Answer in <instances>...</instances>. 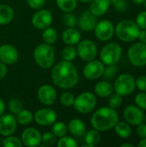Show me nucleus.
I'll list each match as a JSON object with an SVG mask.
<instances>
[{
    "label": "nucleus",
    "mask_w": 146,
    "mask_h": 147,
    "mask_svg": "<svg viewBox=\"0 0 146 147\" xmlns=\"http://www.w3.org/2000/svg\"><path fill=\"white\" fill-rule=\"evenodd\" d=\"M52 83L61 89H71L78 82V71L77 67L71 62L62 60L58 62L52 70Z\"/></svg>",
    "instance_id": "1"
},
{
    "label": "nucleus",
    "mask_w": 146,
    "mask_h": 147,
    "mask_svg": "<svg viewBox=\"0 0 146 147\" xmlns=\"http://www.w3.org/2000/svg\"><path fill=\"white\" fill-rule=\"evenodd\" d=\"M118 121L119 115L114 109L102 107L93 114L90 122L94 129L99 132H104L114 128Z\"/></svg>",
    "instance_id": "2"
},
{
    "label": "nucleus",
    "mask_w": 146,
    "mask_h": 147,
    "mask_svg": "<svg viewBox=\"0 0 146 147\" xmlns=\"http://www.w3.org/2000/svg\"><path fill=\"white\" fill-rule=\"evenodd\" d=\"M33 56L37 65L42 69L51 68L54 65L55 52L50 44L44 43L38 45L34 50Z\"/></svg>",
    "instance_id": "3"
},
{
    "label": "nucleus",
    "mask_w": 146,
    "mask_h": 147,
    "mask_svg": "<svg viewBox=\"0 0 146 147\" xmlns=\"http://www.w3.org/2000/svg\"><path fill=\"white\" fill-rule=\"evenodd\" d=\"M140 28L138 24L132 20L120 21L115 28V34L117 37L125 42H132L138 39Z\"/></svg>",
    "instance_id": "4"
},
{
    "label": "nucleus",
    "mask_w": 146,
    "mask_h": 147,
    "mask_svg": "<svg viewBox=\"0 0 146 147\" xmlns=\"http://www.w3.org/2000/svg\"><path fill=\"white\" fill-rule=\"evenodd\" d=\"M97 99L96 96L89 91H85L75 97L73 107L80 114H89L96 106Z\"/></svg>",
    "instance_id": "5"
},
{
    "label": "nucleus",
    "mask_w": 146,
    "mask_h": 147,
    "mask_svg": "<svg viewBox=\"0 0 146 147\" xmlns=\"http://www.w3.org/2000/svg\"><path fill=\"white\" fill-rule=\"evenodd\" d=\"M122 54V48L121 47L115 42H111L106 44L101 53H100V58L101 61L104 65H114L116 64Z\"/></svg>",
    "instance_id": "6"
},
{
    "label": "nucleus",
    "mask_w": 146,
    "mask_h": 147,
    "mask_svg": "<svg viewBox=\"0 0 146 147\" xmlns=\"http://www.w3.org/2000/svg\"><path fill=\"white\" fill-rule=\"evenodd\" d=\"M135 87H136L135 79L131 74L128 73H124L120 75L115 79L114 84V91L122 96L131 95L134 91Z\"/></svg>",
    "instance_id": "7"
},
{
    "label": "nucleus",
    "mask_w": 146,
    "mask_h": 147,
    "mask_svg": "<svg viewBox=\"0 0 146 147\" xmlns=\"http://www.w3.org/2000/svg\"><path fill=\"white\" fill-rule=\"evenodd\" d=\"M129 61L135 66L142 67L146 65V44L137 42L130 47L127 52Z\"/></svg>",
    "instance_id": "8"
},
{
    "label": "nucleus",
    "mask_w": 146,
    "mask_h": 147,
    "mask_svg": "<svg viewBox=\"0 0 146 147\" xmlns=\"http://www.w3.org/2000/svg\"><path fill=\"white\" fill-rule=\"evenodd\" d=\"M97 51L96 43L90 40H83L77 43V53L84 61L88 62L95 59L97 55Z\"/></svg>",
    "instance_id": "9"
},
{
    "label": "nucleus",
    "mask_w": 146,
    "mask_h": 147,
    "mask_svg": "<svg viewBox=\"0 0 146 147\" xmlns=\"http://www.w3.org/2000/svg\"><path fill=\"white\" fill-rule=\"evenodd\" d=\"M94 31L98 40L102 41H108L113 37L114 34V28L110 21L102 20L100 22H97Z\"/></svg>",
    "instance_id": "10"
},
{
    "label": "nucleus",
    "mask_w": 146,
    "mask_h": 147,
    "mask_svg": "<svg viewBox=\"0 0 146 147\" xmlns=\"http://www.w3.org/2000/svg\"><path fill=\"white\" fill-rule=\"evenodd\" d=\"M104 64L100 60H90L84 65L83 72L84 77L89 80H96L103 75Z\"/></svg>",
    "instance_id": "11"
},
{
    "label": "nucleus",
    "mask_w": 146,
    "mask_h": 147,
    "mask_svg": "<svg viewBox=\"0 0 146 147\" xmlns=\"http://www.w3.org/2000/svg\"><path fill=\"white\" fill-rule=\"evenodd\" d=\"M52 22V15L47 9L37 10L32 16V25L37 29H44L51 25Z\"/></svg>",
    "instance_id": "12"
},
{
    "label": "nucleus",
    "mask_w": 146,
    "mask_h": 147,
    "mask_svg": "<svg viewBox=\"0 0 146 147\" xmlns=\"http://www.w3.org/2000/svg\"><path fill=\"white\" fill-rule=\"evenodd\" d=\"M37 96L40 102L45 106H50L57 101V92L55 89L49 84L41 85L37 91Z\"/></svg>",
    "instance_id": "13"
},
{
    "label": "nucleus",
    "mask_w": 146,
    "mask_h": 147,
    "mask_svg": "<svg viewBox=\"0 0 146 147\" xmlns=\"http://www.w3.org/2000/svg\"><path fill=\"white\" fill-rule=\"evenodd\" d=\"M57 113L54 109L49 108H43L39 109L34 115L36 123L40 126L52 125L57 120Z\"/></svg>",
    "instance_id": "14"
},
{
    "label": "nucleus",
    "mask_w": 146,
    "mask_h": 147,
    "mask_svg": "<svg viewBox=\"0 0 146 147\" xmlns=\"http://www.w3.org/2000/svg\"><path fill=\"white\" fill-rule=\"evenodd\" d=\"M124 118L127 123L138 126L145 121V115L140 108L134 105H129L124 109Z\"/></svg>",
    "instance_id": "15"
},
{
    "label": "nucleus",
    "mask_w": 146,
    "mask_h": 147,
    "mask_svg": "<svg viewBox=\"0 0 146 147\" xmlns=\"http://www.w3.org/2000/svg\"><path fill=\"white\" fill-rule=\"evenodd\" d=\"M17 127V121L13 115L7 114L0 116V135L6 137L12 135Z\"/></svg>",
    "instance_id": "16"
},
{
    "label": "nucleus",
    "mask_w": 146,
    "mask_h": 147,
    "mask_svg": "<svg viewBox=\"0 0 146 147\" xmlns=\"http://www.w3.org/2000/svg\"><path fill=\"white\" fill-rule=\"evenodd\" d=\"M22 145L27 147H34L40 146L41 143V134L39 130L34 127H28L24 129L22 134Z\"/></svg>",
    "instance_id": "17"
},
{
    "label": "nucleus",
    "mask_w": 146,
    "mask_h": 147,
    "mask_svg": "<svg viewBox=\"0 0 146 147\" xmlns=\"http://www.w3.org/2000/svg\"><path fill=\"white\" fill-rule=\"evenodd\" d=\"M17 49L10 44L0 46V61L4 65H13L18 59Z\"/></svg>",
    "instance_id": "18"
},
{
    "label": "nucleus",
    "mask_w": 146,
    "mask_h": 147,
    "mask_svg": "<svg viewBox=\"0 0 146 147\" xmlns=\"http://www.w3.org/2000/svg\"><path fill=\"white\" fill-rule=\"evenodd\" d=\"M97 23V16H95L90 10H86L81 14L78 20L79 28L84 32L94 30Z\"/></svg>",
    "instance_id": "19"
},
{
    "label": "nucleus",
    "mask_w": 146,
    "mask_h": 147,
    "mask_svg": "<svg viewBox=\"0 0 146 147\" xmlns=\"http://www.w3.org/2000/svg\"><path fill=\"white\" fill-rule=\"evenodd\" d=\"M68 131L75 137L84 136L86 133V126L83 121L77 118L71 119L67 125Z\"/></svg>",
    "instance_id": "20"
},
{
    "label": "nucleus",
    "mask_w": 146,
    "mask_h": 147,
    "mask_svg": "<svg viewBox=\"0 0 146 147\" xmlns=\"http://www.w3.org/2000/svg\"><path fill=\"white\" fill-rule=\"evenodd\" d=\"M63 41L69 46L77 45L81 40V34L74 28H67L62 34Z\"/></svg>",
    "instance_id": "21"
},
{
    "label": "nucleus",
    "mask_w": 146,
    "mask_h": 147,
    "mask_svg": "<svg viewBox=\"0 0 146 147\" xmlns=\"http://www.w3.org/2000/svg\"><path fill=\"white\" fill-rule=\"evenodd\" d=\"M110 0H93L90 4V11L96 16H103L110 7Z\"/></svg>",
    "instance_id": "22"
},
{
    "label": "nucleus",
    "mask_w": 146,
    "mask_h": 147,
    "mask_svg": "<svg viewBox=\"0 0 146 147\" xmlns=\"http://www.w3.org/2000/svg\"><path fill=\"white\" fill-rule=\"evenodd\" d=\"M95 92L100 97H108L114 92V86L108 81H100L95 86Z\"/></svg>",
    "instance_id": "23"
},
{
    "label": "nucleus",
    "mask_w": 146,
    "mask_h": 147,
    "mask_svg": "<svg viewBox=\"0 0 146 147\" xmlns=\"http://www.w3.org/2000/svg\"><path fill=\"white\" fill-rule=\"evenodd\" d=\"M13 9L7 4H0V25L9 23L14 18Z\"/></svg>",
    "instance_id": "24"
},
{
    "label": "nucleus",
    "mask_w": 146,
    "mask_h": 147,
    "mask_svg": "<svg viewBox=\"0 0 146 147\" xmlns=\"http://www.w3.org/2000/svg\"><path fill=\"white\" fill-rule=\"evenodd\" d=\"M114 130L116 134L122 138V139H127L132 135V128L129 126V123L127 122H124V121H120V122H117L114 126Z\"/></svg>",
    "instance_id": "25"
},
{
    "label": "nucleus",
    "mask_w": 146,
    "mask_h": 147,
    "mask_svg": "<svg viewBox=\"0 0 146 147\" xmlns=\"http://www.w3.org/2000/svg\"><path fill=\"white\" fill-rule=\"evenodd\" d=\"M84 140L86 143V146L94 147L97 146L101 140V135L99 131L96 129L88 131L84 134Z\"/></svg>",
    "instance_id": "26"
},
{
    "label": "nucleus",
    "mask_w": 146,
    "mask_h": 147,
    "mask_svg": "<svg viewBox=\"0 0 146 147\" xmlns=\"http://www.w3.org/2000/svg\"><path fill=\"white\" fill-rule=\"evenodd\" d=\"M41 36H42L44 42L46 44H50V45L53 44L58 40L57 30L54 28H52L50 26L43 29Z\"/></svg>",
    "instance_id": "27"
},
{
    "label": "nucleus",
    "mask_w": 146,
    "mask_h": 147,
    "mask_svg": "<svg viewBox=\"0 0 146 147\" xmlns=\"http://www.w3.org/2000/svg\"><path fill=\"white\" fill-rule=\"evenodd\" d=\"M15 119L18 124L22 126H27L30 124L34 120V115L31 111L28 109H22L18 114H16Z\"/></svg>",
    "instance_id": "28"
},
{
    "label": "nucleus",
    "mask_w": 146,
    "mask_h": 147,
    "mask_svg": "<svg viewBox=\"0 0 146 147\" xmlns=\"http://www.w3.org/2000/svg\"><path fill=\"white\" fill-rule=\"evenodd\" d=\"M59 9L64 12H72L77 5V0H56Z\"/></svg>",
    "instance_id": "29"
},
{
    "label": "nucleus",
    "mask_w": 146,
    "mask_h": 147,
    "mask_svg": "<svg viewBox=\"0 0 146 147\" xmlns=\"http://www.w3.org/2000/svg\"><path fill=\"white\" fill-rule=\"evenodd\" d=\"M52 132L56 135L57 138H60V137L66 135V134L68 132V128H67V126L65 125V123H64L62 121H55L52 124Z\"/></svg>",
    "instance_id": "30"
},
{
    "label": "nucleus",
    "mask_w": 146,
    "mask_h": 147,
    "mask_svg": "<svg viewBox=\"0 0 146 147\" xmlns=\"http://www.w3.org/2000/svg\"><path fill=\"white\" fill-rule=\"evenodd\" d=\"M62 58L64 60L66 61H72L75 59L77 56V49L73 46L67 45L63 50H62Z\"/></svg>",
    "instance_id": "31"
},
{
    "label": "nucleus",
    "mask_w": 146,
    "mask_h": 147,
    "mask_svg": "<svg viewBox=\"0 0 146 147\" xmlns=\"http://www.w3.org/2000/svg\"><path fill=\"white\" fill-rule=\"evenodd\" d=\"M74 101H75V96L71 92H65V93L61 94V96L59 97L60 103L66 108L73 107Z\"/></svg>",
    "instance_id": "32"
},
{
    "label": "nucleus",
    "mask_w": 146,
    "mask_h": 147,
    "mask_svg": "<svg viewBox=\"0 0 146 147\" xmlns=\"http://www.w3.org/2000/svg\"><path fill=\"white\" fill-rule=\"evenodd\" d=\"M57 146L59 147H77V142L74 138L65 135L59 138L57 142Z\"/></svg>",
    "instance_id": "33"
},
{
    "label": "nucleus",
    "mask_w": 146,
    "mask_h": 147,
    "mask_svg": "<svg viewBox=\"0 0 146 147\" xmlns=\"http://www.w3.org/2000/svg\"><path fill=\"white\" fill-rule=\"evenodd\" d=\"M3 146L4 147H22V142L17 137L9 135L6 136L4 140H3Z\"/></svg>",
    "instance_id": "34"
},
{
    "label": "nucleus",
    "mask_w": 146,
    "mask_h": 147,
    "mask_svg": "<svg viewBox=\"0 0 146 147\" xmlns=\"http://www.w3.org/2000/svg\"><path fill=\"white\" fill-rule=\"evenodd\" d=\"M118 72V67L117 65H108L106 68H104L103 75L104 78L108 80H112L116 77V74Z\"/></svg>",
    "instance_id": "35"
},
{
    "label": "nucleus",
    "mask_w": 146,
    "mask_h": 147,
    "mask_svg": "<svg viewBox=\"0 0 146 147\" xmlns=\"http://www.w3.org/2000/svg\"><path fill=\"white\" fill-rule=\"evenodd\" d=\"M9 111L14 114L16 115L18 114L21 110L23 109V106H22V102L16 98H13L9 102Z\"/></svg>",
    "instance_id": "36"
},
{
    "label": "nucleus",
    "mask_w": 146,
    "mask_h": 147,
    "mask_svg": "<svg viewBox=\"0 0 146 147\" xmlns=\"http://www.w3.org/2000/svg\"><path fill=\"white\" fill-rule=\"evenodd\" d=\"M62 22L64 25L67 28H74L77 24L76 16L71 14V12H65V14L62 17Z\"/></svg>",
    "instance_id": "37"
},
{
    "label": "nucleus",
    "mask_w": 146,
    "mask_h": 147,
    "mask_svg": "<svg viewBox=\"0 0 146 147\" xmlns=\"http://www.w3.org/2000/svg\"><path fill=\"white\" fill-rule=\"evenodd\" d=\"M122 96L115 93V94H112L109 96V99H108V106L112 109H117L119 108L121 104H122Z\"/></svg>",
    "instance_id": "38"
},
{
    "label": "nucleus",
    "mask_w": 146,
    "mask_h": 147,
    "mask_svg": "<svg viewBox=\"0 0 146 147\" xmlns=\"http://www.w3.org/2000/svg\"><path fill=\"white\" fill-rule=\"evenodd\" d=\"M57 141V137L56 135L52 132H47L45 133L42 136H41V142L47 146H53Z\"/></svg>",
    "instance_id": "39"
},
{
    "label": "nucleus",
    "mask_w": 146,
    "mask_h": 147,
    "mask_svg": "<svg viewBox=\"0 0 146 147\" xmlns=\"http://www.w3.org/2000/svg\"><path fill=\"white\" fill-rule=\"evenodd\" d=\"M135 103L141 109H146V91L139 93L136 96Z\"/></svg>",
    "instance_id": "40"
},
{
    "label": "nucleus",
    "mask_w": 146,
    "mask_h": 147,
    "mask_svg": "<svg viewBox=\"0 0 146 147\" xmlns=\"http://www.w3.org/2000/svg\"><path fill=\"white\" fill-rule=\"evenodd\" d=\"M110 3H112L114 8L120 12L126 11L128 7L126 0H110Z\"/></svg>",
    "instance_id": "41"
},
{
    "label": "nucleus",
    "mask_w": 146,
    "mask_h": 147,
    "mask_svg": "<svg viewBox=\"0 0 146 147\" xmlns=\"http://www.w3.org/2000/svg\"><path fill=\"white\" fill-rule=\"evenodd\" d=\"M136 23L141 29H146V11L140 12L136 19Z\"/></svg>",
    "instance_id": "42"
},
{
    "label": "nucleus",
    "mask_w": 146,
    "mask_h": 147,
    "mask_svg": "<svg viewBox=\"0 0 146 147\" xmlns=\"http://www.w3.org/2000/svg\"><path fill=\"white\" fill-rule=\"evenodd\" d=\"M46 2V0H27V3L28 4V6L34 9H41L45 5Z\"/></svg>",
    "instance_id": "43"
},
{
    "label": "nucleus",
    "mask_w": 146,
    "mask_h": 147,
    "mask_svg": "<svg viewBox=\"0 0 146 147\" xmlns=\"http://www.w3.org/2000/svg\"><path fill=\"white\" fill-rule=\"evenodd\" d=\"M136 86L141 91H146V76H140L135 81Z\"/></svg>",
    "instance_id": "44"
},
{
    "label": "nucleus",
    "mask_w": 146,
    "mask_h": 147,
    "mask_svg": "<svg viewBox=\"0 0 146 147\" xmlns=\"http://www.w3.org/2000/svg\"><path fill=\"white\" fill-rule=\"evenodd\" d=\"M137 134L140 139H145L146 138V124H144L143 122L139 124L137 127Z\"/></svg>",
    "instance_id": "45"
},
{
    "label": "nucleus",
    "mask_w": 146,
    "mask_h": 147,
    "mask_svg": "<svg viewBox=\"0 0 146 147\" xmlns=\"http://www.w3.org/2000/svg\"><path fill=\"white\" fill-rule=\"evenodd\" d=\"M7 74V67L6 65H4L3 63H2L0 61V80L3 79Z\"/></svg>",
    "instance_id": "46"
},
{
    "label": "nucleus",
    "mask_w": 146,
    "mask_h": 147,
    "mask_svg": "<svg viewBox=\"0 0 146 147\" xmlns=\"http://www.w3.org/2000/svg\"><path fill=\"white\" fill-rule=\"evenodd\" d=\"M138 39L140 40V42L146 44V29H143V30L139 31Z\"/></svg>",
    "instance_id": "47"
},
{
    "label": "nucleus",
    "mask_w": 146,
    "mask_h": 147,
    "mask_svg": "<svg viewBox=\"0 0 146 147\" xmlns=\"http://www.w3.org/2000/svg\"><path fill=\"white\" fill-rule=\"evenodd\" d=\"M5 110V103L2 98H0V116H2Z\"/></svg>",
    "instance_id": "48"
},
{
    "label": "nucleus",
    "mask_w": 146,
    "mask_h": 147,
    "mask_svg": "<svg viewBox=\"0 0 146 147\" xmlns=\"http://www.w3.org/2000/svg\"><path fill=\"white\" fill-rule=\"evenodd\" d=\"M142 140H140V142L139 143L138 146L139 147H146V138L145 139H141Z\"/></svg>",
    "instance_id": "49"
},
{
    "label": "nucleus",
    "mask_w": 146,
    "mask_h": 147,
    "mask_svg": "<svg viewBox=\"0 0 146 147\" xmlns=\"http://www.w3.org/2000/svg\"><path fill=\"white\" fill-rule=\"evenodd\" d=\"M132 1L136 4H141V3H145V0H132Z\"/></svg>",
    "instance_id": "50"
},
{
    "label": "nucleus",
    "mask_w": 146,
    "mask_h": 147,
    "mask_svg": "<svg viewBox=\"0 0 146 147\" xmlns=\"http://www.w3.org/2000/svg\"><path fill=\"white\" fill-rule=\"evenodd\" d=\"M120 147H133V145L132 144H128V143H126V144H122Z\"/></svg>",
    "instance_id": "51"
},
{
    "label": "nucleus",
    "mask_w": 146,
    "mask_h": 147,
    "mask_svg": "<svg viewBox=\"0 0 146 147\" xmlns=\"http://www.w3.org/2000/svg\"><path fill=\"white\" fill-rule=\"evenodd\" d=\"M78 1H80V2H82V3H90V2L93 1V0H78Z\"/></svg>",
    "instance_id": "52"
},
{
    "label": "nucleus",
    "mask_w": 146,
    "mask_h": 147,
    "mask_svg": "<svg viewBox=\"0 0 146 147\" xmlns=\"http://www.w3.org/2000/svg\"><path fill=\"white\" fill-rule=\"evenodd\" d=\"M145 3V6L146 8V0H145V3Z\"/></svg>",
    "instance_id": "53"
},
{
    "label": "nucleus",
    "mask_w": 146,
    "mask_h": 147,
    "mask_svg": "<svg viewBox=\"0 0 146 147\" xmlns=\"http://www.w3.org/2000/svg\"><path fill=\"white\" fill-rule=\"evenodd\" d=\"M145 122H146V115H145Z\"/></svg>",
    "instance_id": "54"
}]
</instances>
